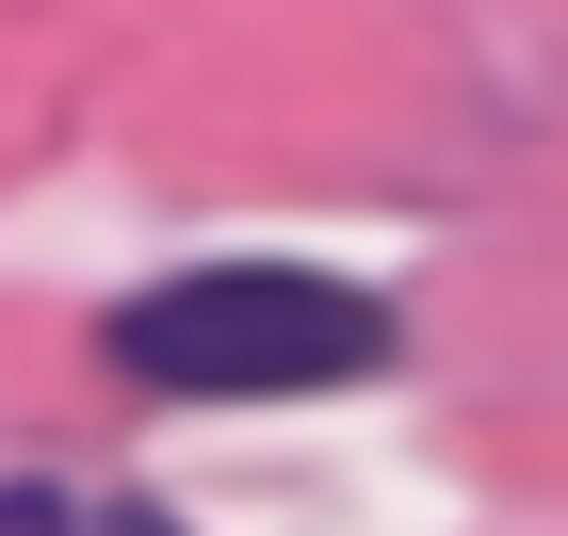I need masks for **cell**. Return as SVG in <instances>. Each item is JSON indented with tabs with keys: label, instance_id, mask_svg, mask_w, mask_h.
Segmentation results:
<instances>
[{
	"label": "cell",
	"instance_id": "6da1fadb",
	"mask_svg": "<svg viewBox=\"0 0 568 536\" xmlns=\"http://www.w3.org/2000/svg\"><path fill=\"white\" fill-rule=\"evenodd\" d=\"M114 374L195 391V406L342 391V374H390V310L357 276H308V261H195V276L114 310Z\"/></svg>",
	"mask_w": 568,
	"mask_h": 536
},
{
	"label": "cell",
	"instance_id": "7a4b0ae2",
	"mask_svg": "<svg viewBox=\"0 0 568 536\" xmlns=\"http://www.w3.org/2000/svg\"><path fill=\"white\" fill-rule=\"evenodd\" d=\"M0 536H82V504H49V488H0Z\"/></svg>",
	"mask_w": 568,
	"mask_h": 536
}]
</instances>
